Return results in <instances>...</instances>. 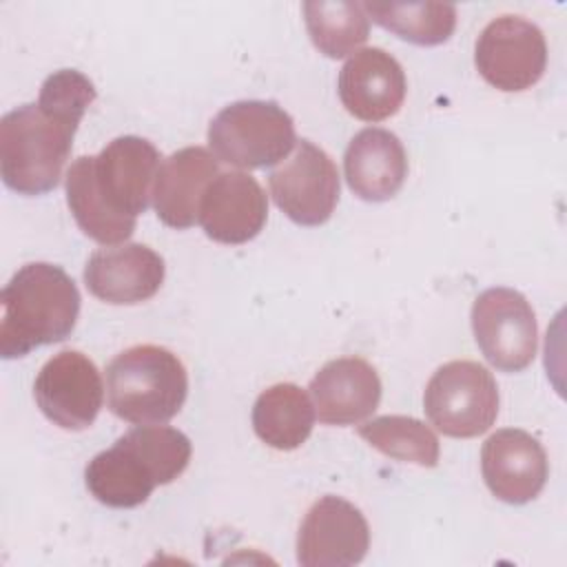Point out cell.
Here are the masks:
<instances>
[{"mask_svg": "<svg viewBox=\"0 0 567 567\" xmlns=\"http://www.w3.org/2000/svg\"><path fill=\"white\" fill-rule=\"evenodd\" d=\"M95 84L75 69L53 71L38 102L0 120V175L18 195H44L60 184L75 131L95 100Z\"/></svg>", "mask_w": 567, "mask_h": 567, "instance_id": "6da1fadb", "label": "cell"}, {"mask_svg": "<svg viewBox=\"0 0 567 567\" xmlns=\"http://www.w3.org/2000/svg\"><path fill=\"white\" fill-rule=\"evenodd\" d=\"M159 159V151L137 135L115 137L97 155L78 157L64 188L80 230L104 246L128 239L153 197Z\"/></svg>", "mask_w": 567, "mask_h": 567, "instance_id": "7a4b0ae2", "label": "cell"}, {"mask_svg": "<svg viewBox=\"0 0 567 567\" xmlns=\"http://www.w3.org/2000/svg\"><path fill=\"white\" fill-rule=\"evenodd\" d=\"M190 454L193 445L184 432L162 423L137 425L89 461L84 483L106 507H137L157 485L173 483L188 467Z\"/></svg>", "mask_w": 567, "mask_h": 567, "instance_id": "3957f363", "label": "cell"}, {"mask_svg": "<svg viewBox=\"0 0 567 567\" xmlns=\"http://www.w3.org/2000/svg\"><path fill=\"white\" fill-rule=\"evenodd\" d=\"M0 303V354L18 359L40 346L64 341L73 332L80 290L60 266L33 261L9 279Z\"/></svg>", "mask_w": 567, "mask_h": 567, "instance_id": "277c9868", "label": "cell"}, {"mask_svg": "<svg viewBox=\"0 0 567 567\" xmlns=\"http://www.w3.org/2000/svg\"><path fill=\"white\" fill-rule=\"evenodd\" d=\"M188 394V374L177 354L155 343L120 352L106 368L109 410L135 425L171 421Z\"/></svg>", "mask_w": 567, "mask_h": 567, "instance_id": "5b68a950", "label": "cell"}, {"mask_svg": "<svg viewBox=\"0 0 567 567\" xmlns=\"http://www.w3.org/2000/svg\"><path fill=\"white\" fill-rule=\"evenodd\" d=\"M217 159L237 168H266L297 144L295 122L272 100H239L224 106L208 126Z\"/></svg>", "mask_w": 567, "mask_h": 567, "instance_id": "8992f818", "label": "cell"}, {"mask_svg": "<svg viewBox=\"0 0 567 567\" xmlns=\"http://www.w3.org/2000/svg\"><path fill=\"white\" fill-rule=\"evenodd\" d=\"M423 410L430 423L454 439L487 432L498 416V385L487 368L458 359L443 363L427 381Z\"/></svg>", "mask_w": 567, "mask_h": 567, "instance_id": "52a82bcc", "label": "cell"}, {"mask_svg": "<svg viewBox=\"0 0 567 567\" xmlns=\"http://www.w3.org/2000/svg\"><path fill=\"white\" fill-rule=\"evenodd\" d=\"M472 332L478 350L501 372L525 370L538 348L536 315L514 288H487L472 303Z\"/></svg>", "mask_w": 567, "mask_h": 567, "instance_id": "ba28073f", "label": "cell"}, {"mask_svg": "<svg viewBox=\"0 0 567 567\" xmlns=\"http://www.w3.org/2000/svg\"><path fill=\"white\" fill-rule=\"evenodd\" d=\"M474 64L481 78L498 91L516 93L534 86L547 66V42L543 31L520 18H494L478 35Z\"/></svg>", "mask_w": 567, "mask_h": 567, "instance_id": "9c48e42d", "label": "cell"}, {"mask_svg": "<svg viewBox=\"0 0 567 567\" xmlns=\"http://www.w3.org/2000/svg\"><path fill=\"white\" fill-rule=\"evenodd\" d=\"M268 184L279 210L299 226L326 224L339 202L337 166L310 140L295 144V153L268 175Z\"/></svg>", "mask_w": 567, "mask_h": 567, "instance_id": "30bf717a", "label": "cell"}, {"mask_svg": "<svg viewBox=\"0 0 567 567\" xmlns=\"http://www.w3.org/2000/svg\"><path fill=\"white\" fill-rule=\"evenodd\" d=\"M33 396L40 412L62 430H86L102 410L104 385L95 363L78 352L53 354L38 372Z\"/></svg>", "mask_w": 567, "mask_h": 567, "instance_id": "8fae6325", "label": "cell"}, {"mask_svg": "<svg viewBox=\"0 0 567 567\" xmlns=\"http://www.w3.org/2000/svg\"><path fill=\"white\" fill-rule=\"evenodd\" d=\"M370 527L359 507L341 496H323L308 509L297 532L301 567H350L365 558Z\"/></svg>", "mask_w": 567, "mask_h": 567, "instance_id": "7c38bea8", "label": "cell"}, {"mask_svg": "<svg viewBox=\"0 0 567 567\" xmlns=\"http://www.w3.org/2000/svg\"><path fill=\"white\" fill-rule=\"evenodd\" d=\"M481 472L487 489L503 503L534 501L549 476V461L529 432L505 427L494 432L481 450Z\"/></svg>", "mask_w": 567, "mask_h": 567, "instance_id": "4fadbf2b", "label": "cell"}, {"mask_svg": "<svg viewBox=\"0 0 567 567\" xmlns=\"http://www.w3.org/2000/svg\"><path fill=\"white\" fill-rule=\"evenodd\" d=\"M268 219V197L244 171L219 173L204 190L197 221L206 237L219 244L255 239Z\"/></svg>", "mask_w": 567, "mask_h": 567, "instance_id": "5bb4252c", "label": "cell"}, {"mask_svg": "<svg viewBox=\"0 0 567 567\" xmlns=\"http://www.w3.org/2000/svg\"><path fill=\"white\" fill-rule=\"evenodd\" d=\"M337 91L350 115L363 122H381L401 109L408 82L394 55L370 47L348 58L339 73Z\"/></svg>", "mask_w": 567, "mask_h": 567, "instance_id": "9a60e30c", "label": "cell"}, {"mask_svg": "<svg viewBox=\"0 0 567 567\" xmlns=\"http://www.w3.org/2000/svg\"><path fill=\"white\" fill-rule=\"evenodd\" d=\"M164 259L146 244H122L95 250L84 266V284L93 297L113 306L151 299L164 281Z\"/></svg>", "mask_w": 567, "mask_h": 567, "instance_id": "2e32d148", "label": "cell"}, {"mask_svg": "<svg viewBox=\"0 0 567 567\" xmlns=\"http://www.w3.org/2000/svg\"><path fill=\"white\" fill-rule=\"evenodd\" d=\"M315 414L328 425H354L381 401V379L361 357L328 361L310 381Z\"/></svg>", "mask_w": 567, "mask_h": 567, "instance_id": "e0dca14e", "label": "cell"}, {"mask_svg": "<svg viewBox=\"0 0 567 567\" xmlns=\"http://www.w3.org/2000/svg\"><path fill=\"white\" fill-rule=\"evenodd\" d=\"M217 175V157L202 146H186L168 155L153 184L157 219L177 230L190 228L197 221L204 190Z\"/></svg>", "mask_w": 567, "mask_h": 567, "instance_id": "ac0fdd59", "label": "cell"}, {"mask_svg": "<svg viewBox=\"0 0 567 567\" xmlns=\"http://www.w3.org/2000/svg\"><path fill=\"white\" fill-rule=\"evenodd\" d=\"M343 173L357 197L365 202L392 199L408 175L405 148L388 128H363L346 148Z\"/></svg>", "mask_w": 567, "mask_h": 567, "instance_id": "d6986e66", "label": "cell"}, {"mask_svg": "<svg viewBox=\"0 0 567 567\" xmlns=\"http://www.w3.org/2000/svg\"><path fill=\"white\" fill-rule=\"evenodd\" d=\"M315 427V405L295 383H275L252 405V430L272 450L301 447Z\"/></svg>", "mask_w": 567, "mask_h": 567, "instance_id": "ffe728a7", "label": "cell"}, {"mask_svg": "<svg viewBox=\"0 0 567 567\" xmlns=\"http://www.w3.org/2000/svg\"><path fill=\"white\" fill-rule=\"evenodd\" d=\"M368 18L401 40L434 47L456 29V7L447 2H363Z\"/></svg>", "mask_w": 567, "mask_h": 567, "instance_id": "44dd1931", "label": "cell"}, {"mask_svg": "<svg viewBox=\"0 0 567 567\" xmlns=\"http://www.w3.org/2000/svg\"><path fill=\"white\" fill-rule=\"evenodd\" d=\"M306 29L312 44L328 58L339 60L354 53L370 33V18L359 2H303Z\"/></svg>", "mask_w": 567, "mask_h": 567, "instance_id": "7402d4cb", "label": "cell"}, {"mask_svg": "<svg viewBox=\"0 0 567 567\" xmlns=\"http://www.w3.org/2000/svg\"><path fill=\"white\" fill-rule=\"evenodd\" d=\"M359 436L381 454L414 463L421 467H436L441 445L436 434L419 419L403 414H385L359 425Z\"/></svg>", "mask_w": 567, "mask_h": 567, "instance_id": "603a6c76", "label": "cell"}]
</instances>
